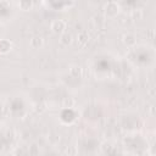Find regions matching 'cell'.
<instances>
[{"label":"cell","mask_w":156,"mask_h":156,"mask_svg":"<svg viewBox=\"0 0 156 156\" xmlns=\"http://www.w3.org/2000/svg\"><path fill=\"white\" fill-rule=\"evenodd\" d=\"M130 16H132V18H133L134 21H139V20H141V18H143V11H141L140 9L133 10V11H132V13H130Z\"/></svg>","instance_id":"cell-12"},{"label":"cell","mask_w":156,"mask_h":156,"mask_svg":"<svg viewBox=\"0 0 156 156\" xmlns=\"http://www.w3.org/2000/svg\"><path fill=\"white\" fill-rule=\"evenodd\" d=\"M77 41H78V44L80 46H84L85 44H88V41H89V33L87 30L79 32L78 35H77Z\"/></svg>","instance_id":"cell-7"},{"label":"cell","mask_w":156,"mask_h":156,"mask_svg":"<svg viewBox=\"0 0 156 156\" xmlns=\"http://www.w3.org/2000/svg\"><path fill=\"white\" fill-rule=\"evenodd\" d=\"M46 110V105L44 104V102H39V104H37L35 105V111L37 112H43V111H45Z\"/></svg>","instance_id":"cell-13"},{"label":"cell","mask_w":156,"mask_h":156,"mask_svg":"<svg viewBox=\"0 0 156 156\" xmlns=\"http://www.w3.org/2000/svg\"><path fill=\"white\" fill-rule=\"evenodd\" d=\"M73 38H72V34L71 33H67V32H63L60 34V43L65 46H68L71 43H72Z\"/></svg>","instance_id":"cell-8"},{"label":"cell","mask_w":156,"mask_h":156,"mask_svg":"<svg viewBox=\"0 0 156 156\" xmlns=\"http://www.w3.org/2000/svg\"><path fill=\"white\" fill-rule=\"evenodd\" d=\"M50 29L52 33L60 35L61 33L66 32V22L63 20H54L50 24Z\"/></svg>","instance_id":"cell-2"},{"label":"cell","mask_w":156,"mask_h":156,"mask_svg":"<svg viewBox=\"0 0 156 156\" xmlns=\"http://www.w3.org/2000/svg\"><path fill=\"white\" fill-rule=\"evenodd\" d=\"M119 5L115 1H108L105 5V16L107 18H115L119 13Z\"/></svg>","instance_id":"cell-1"},{"label":"cell","mask_w":156,"mask_h":156,"mask_svg":"<svg viewBox=\"0 0 156 156\" xmlns=\"http://www.w3.org/2000/svg\"><path fill=\"white\" fill-rule=\"evenodd\" d=\"M101 152L102 154H111V152H113V150H112V144L111 143H108V141H105V143H102L101 144Z\"/></svg>","instance_id":"cell-10"},{"label":"cell","mask_w":156,"mask_h":156,"mask_svg":"<svg viewBox=\"0 0 156 156\" xmlns=\"http://www.w3.org/2000/svg\"><path fill=\"white\" fill-rule=\"evenodd\" d=\"M122 43L127 46V48H133L136 44V37L132 33H126L122 37Z\"/></svg>","instance_id":"cell-3"},{"label":"cell","mask_w":156,"mask_h":156,"mask_svg":"<svg viewBox=\"0 0 156 156\" xmlns=\"http://www.w3.org/2000/svg\"><path fill=\"white\" fill-rule=\"evenodd\" d=\"M12 50V43L7 39H0V54H7Z\"/></svg>","instance_id":"cell-6"},{"label":"cell","mask_w":156,"mask_h":156,"mask_svg":"<svg viewBox=\"0 0 156 156\" xmlns=\"http://www.w3.org/2000/svg\"><path fill=\"white\" fill-rule=\"evenodd\" d=\"M73 105H74L73 98H71V96L63 98V100H62V107H65V108H71V107H73Z\"/></svg>","instance_id":"cell-11"},{"label":"cell","mask_w":156,"mask_h":156,"mask_svg":"<svg viewBox=\"0 0 156 156\" xmlns=\"http://www.w3.org/2000/svg\"><path fill=\"white\" fill-rule=\"evenodd\" d=\"M68 73L73 78H80L83 76V68L79 65H71L68 68Z\"/></svg>","instance_id":"cell-4"},{"label":"cell","mask_w":156,"mask_h":156,"mask_svg":"<svg viewBox=\"0 0 156 156\" xmlns=\"http://www.w3.org/2000/svg\"><path fill=\"white\" fill-rule=\"evenodd\" d=\"M18 7L22 11H29L33 7V1L32 0H20L18 2Z\"/></svg>","instance_id":"cell-9"},{"label":"cell","mask_w":156,"mask_h":156,"mask_svg":"<svg viewBox=\"0 0 156 156\" xmlns=\"http://www.w3.org/2000/svg\"><path fill=\"white\" fill-rule=\"evenodd\" d=\"M44 45V39L40 35H34L29 40V46L32 49H40Z\"/></svg>","instance_id":"cell-5"}]
</instances>
